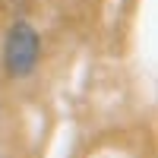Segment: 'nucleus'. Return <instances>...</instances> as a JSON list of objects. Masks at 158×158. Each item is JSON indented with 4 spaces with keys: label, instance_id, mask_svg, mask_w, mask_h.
Masks as SVG:
<instances>
[{
    "label": "nucleus",
    "instance_id": "1",
    "mask_svg": "<svg viewBox=\"0 0 158 158\" xmlns=\"http://www.w3.org/2000/svg\"><path fill=\"white\" fill-rule=\"evenodd\" d=\"M41 57V38L29 22H16L6 35V48H3V60H6V73L13 79H25L32 76Z\"/></svg>",
    "mask_w": 158,
    "mask_h": 158
}]
</instances>
